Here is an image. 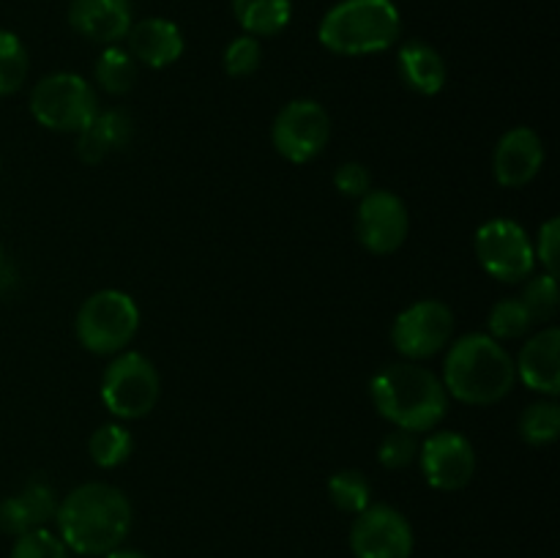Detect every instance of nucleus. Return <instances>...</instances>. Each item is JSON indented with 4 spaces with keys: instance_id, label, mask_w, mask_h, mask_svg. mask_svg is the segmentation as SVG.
<instances>
[{
    "instance_id": "obj_29",
    "label": "nucleus",
    "mask_w": 560,
    "mask_h": 558,
    "mask_svg": "<svg viewBox=\"0 0 560 558\" xmlns=\"http://www.w3.org/2000/svg\"><path fill=\"white\" fill-rule=\"evenodd\" d=\"M419 457V441H416V432L397 430L394 427L386 438L377 446V463L388 470H402L408 465L416 463Z\"/></svg>"
},
{
    "instance_id": "obj_1",
    "label": "nucleus",
    "mask_w": 560,
    "mask_h": 558,
    "mask_svg": "<svg viewBox=\"0 0 560 558\" xmlns=\"http://www.w3.org/2000/svg\"><path fill=\"white\" fill-rule=\"evenodd\" d=\"M131 503L124 490L107 481H85L58 503V536L71 553L107 556L124 545L131 531Z\"/></svg>"
},
{
    "instance_id": "obj_13",
    "label": "nucleus",
    "mask_w": 560,
    "mask_h": 558,
    "mask_svg": "<svg viewBox=\"0 0 560 558\" xmlns=\"http://www.w3.org/2000/svg\"><path fill=\"white\" fill-rule=\"evenodd\" d=\"M419 465L427 485L441 492H457L474 481L476 452L474 443L452 430L432 432L419 446Z\"/></svg>"
},
{
    "instance_id": "obj_5",
    "label": "nucleus",
    "mask_w": 560,
    "mask_h": 558,
    "mask_svg": "<svg viewBox=\"0 0 560 558\" xmlns=\"http://www.w3.org/2000/svg\"><path fill=\"white\" fill-rule=\"evenodd\" d=\"M140 328V310L124 290H98L82 301L74 332L85 350L96 356H118Z\"/></svg>"
},
{
    "instance_id": "obj_26",
    "label": "nucleus",
    "mask_w": 560,
    "mask_h": 558,
    "mask_svg": "<svg viewBox=\"0 0 560 558\" xmlns=\"http://www.w3.org/2000/svg\"><path fill=\"white\" fill-rule=\"evenodd\" d=\"M31 71L25 44L20 36L9 31H0V96H11L20 91Z\"/></svg>"
},
{
    "instance_id": "obj_11",
    "label": "nucleus",
    "mask_w": 560,
    "mask_h": 558,
    "mask_svg": "<svg viewBox=\"0 0 560 558\" xmlns=\"http://www.w3.org/2000/svg\"><path fill=\"white\" fill-rule=\"evenodd\" d=\"M413 545V525L399 509L370 503L355 514L350 528V550L355 558H410Z\"/></svg>"
},
{
    "instance_id": "obj_4",
    "label": "nucleus",
    "mask_w": 560,
    "mask_h": 558,
    "mask_svg": "<svg viewBox=\"0 0 560 558\" xmlns=\"http://www.w3.org/2000/svg\"><path fill=\"white\" fill-rule=\"evenodd\" d=\"M402 16L392 0H342L331 5L317 27V38L334 55L359 58L394 47Z\"/></svg>"
},
{
    "instance_id": "obj_23",
    "label": "nucleus",
    "mask_w": 560,
    "mask_h": 558,
    "mask_svg": "<svg viewBox=\"0 0 560 558\" xmlns=\"http://www.w3.org/2000/svg\"><path fill=\"white\" fill-rule=\"evenodd\" d=\"M131 452H135V438L118 421H109V425L93 430L91 441H88V454L98 468H118L131 457Z\"/></svg>"
},
{
    "instance_id": "obj_9",
    "label": "nucleus",
    "mask_w": 560,
    "mask_h": 558,
    "mask_svg": "<svg viewBox=\"0 0 560 558\" xmlns=\"http://www.w3.org/2000/svg\"><path fill=\"white\" fill-rule=\"evenodd\" d=\"M331 140L328 109L315 98H293L277 113L271 126V142L290 164H310L320 156Z\"/></svg>"
},
{
    "instance_id": "obj_16",
    "label": "nucleus",
    "mask_w": 560,
    "mask_h": 558,
    "mask_svg": "<svg viewBox=\"0 0 560 558\" xmlns=\"http://www.w3.org/2000/svg\"><path fill=\"white\" fill-rule=\"evenodd\" d=\"M69 25L96 44H118L131 27L129 0H71Z\"/></svg>"
},
{
    "instance_id": "obj_32",
    "label": "nucleus",
    "mask_w": 560,
    "mask_h": 558,
    "mask_svg": "<svg viewBox=\"0 0 560 558\" xmlns=\"http://www.w3.org/2000/svg\"><path fill=\"white\" fill-rule=\"evenodd\" d=\"M334 186H337L339 195L350 197V200H361L366 191L372 189L370 170L361 162H345L334 170Z\"/></svg>"
},
{
    "instance_id": "obj_34",
    "label": "nucleus",
    "mask_w": 560,
    "mask_h": 558,
    "mask_svg": "<svg viewBox=\"0 0 560 558\" xmlns=\"http://www.w3.org/2000/svg\"><path fill=\"white\" fill-rule=\"evenodd\" d=\"M104 558H148V556L140 550H129V547H115V550L107 553Z\"/></svg>"
},
{
    "instance_id": "obj_18",
    "label": "nucleus",
    "mask_w": 560,
    "mask_h": 558,
    "mask_svg": "<svg viewBox=\"0 0 560 558\" xmlns=\"http://www.w3.org/2000/svg\"><path fill=\"white\" fill-rule=\"evenodd\" d=\"M58 512V498L52 487L42 479H33L16 496L0 501V531L11 536H22L27 531L44 528Z\"/></svg>"
},
{
    "instance_id": "obj_21",
    "label": "nucleus",
    "mask_w": 560,
    "mask_h": 558,
    "mask_svg": "<svg viewBox=\"0 0 560 558\" xmlns=\"http://www.w3.org/2000/svg\"><path fill=\"white\" fill-rule=\"evenodd\" d=\"M233 14L246 36L266 38L277 36L288 27L293 5L290 0H233Z\"/></svg>"
},
{
    "instance_id": "obj_15",
    "label": "nucleus",
    "mask_w": 560,
    "mask_h": 558,
    "mask_svg": "<svg viewBox=\"0 0 560 558\" xmlns=\"http://www.w3.org/2000/svg\"><path fill=\"white\" fill-rule=\"evenodd\" d=\"M517 377L545 397H558L560 394V332L558 326L541 328L539 334L528 339L520 350Z\"/></svg>"
},
{
    "instance_id": "obj_14",
    "label": "nucleus",
    "mask_w": 560,
    "mask_h": 558,
    "mask_svg": "<svg viewBox=\"0 0 560 558\" xmlns=\"http://www.w3.org/2000/svg\"><path fill=\"white\" fill-rule=\"evenodd\" d=\"M545 167V142L530 126H514L498 140L492 153V173L506 189L528 186Z\"/></svg>"
},
{
    "instance_id": "obj_10",
    "label": "nucleus",
    "mask_w": 560,
    "mask_h": 558,
    "mask_svg": "<svg viewBox=\"0 0 560 558\" xmlns=\"http://www.w3.org/2000/svg\"><path fill=\"white\" fill-rule=\"evenodd\" d=\"M454 334L452 306L438 299H424L410 304L394 317L392 345L408 361H424L448 348Z\"/></svg>"
},
{
    "instance_id": "obj_30",
    "label": "nucleus",
    "mask_w": 560,
    "mask_h": 558,
    "mask_svg": "<svg viewBox=\"0 0 560 558\" xmlns=\"http://www.w3.org/2000/svg\"><path fill=\"white\" fill-rule=\"evenodd\" d=\"M262 47L255 36H238L224 47L222 66L230 77H249L260 69Z\"/></svg>"
},
{
    "instance_id": "obj_27",
    "label": "nucleus",
    "mask_w": 560,
    "mask_h": 558,
    "mask_svg": "<svg viewBox=\"0 0 560 558\" xmlns=\"http://www.w3.org/2000/svg\"><path fill=\"white\" fill-rule=\"evenodd\" d=\"M523 306L528 310L534 323H550L558 315V279L556 274H530L525 279L523 295H520Z\"/></svg>"
},
{
    "instance_id": "obj_6",
    "label": "nucleus",
    "mask_w": 560,
    "mask_h": 558,
    "mask_svg": "<svg viewBox=\"0 0 560 558\" xmlns=\"http://www.w3.org/2000/svg\"><path fill=\"white\" fill-rule=\"evenodd\" d=\"M98 109L102 107L91 82L71 71L42 77L31 91V115L36 124L60 135H80Z\"/></svg>"
},
{
    "instance_id": "obj_3",
    "label": "nucleus",
    "mask_w": 560,
    "mask_h": 558,
    "mask_svg": "<svg viewBox=\"0 0 560 558\" xmlns=\"http://www.w3.org/2000/svg\"><path fill=\"white\" fill-rule=\"evenodd\" d=\"M441 381L448 397L459 403L495 405L517 383V367L512 353L490 334H465L448 348Z\"/></svg>"
},
{
    "instance_id": "obj_7",
    "label": "nucleus",
    "mask_w": 560,
    "mask_h": 558,
    "mask_svg": "<svg viewBox=\"0 0 560 558\" xmlns=\"http://www.w3.org/2000/svg\"><path fill=\"white\" fill-rule=\"evenodd\" d=\"M159 388L153 361L137 350H120L102 375V403L115 419L135 421L156 408Z\"/></svg>"
},
{
    "instance_id": "obj_20",
    "label": "nucleus",
    "mask_w": 560,
    "mask_h": 558,
    "mask_svg": "<svg viewBox=\"0 0 560 558\" xmlns=\"http://www.w3.org/2000/svg\"><path fill=\"white\" fill-rule=\"evenodd\" d=\"M397 69L405 85L413 93H419V96H435V93H441L446 88V60H443V55L435 47H430L427 42H419V38L405 42L399 47Z\"/></svg>"
},
{
    "instance_id": "obj_12",
    "label": "nucleus",
    "mask_w": 560,
    "mask_h": 558,
    "mask_svg": "<svg viewBox=\"0 0 560 558\" xmlns=\"http://www.w3.org/2000/svg\"><path fill=\"white\" fill-rule=\"evenodd\" d=\"M410 230L408 206L388 189H370L359 200L355 235L372 255H394L405 244Z\"/></svg>"
},
{
    "instance_id": "obj_17",
    "label": "nucleus",
    "mask_w": 560,
    "mask_h": 558,
    "mask_svg": "<svg viewBox=\"0 0 560 558\" xmlns=\"http://www.w3.org/2000/svg\"><path fill=\"white\" fill-rule=\"evenodd\" d=\"M126 42H129L131 58L148 69H167L184 55V33L175 22L162 20V16L131 22Z\"/></svg>"
},
{
    "instance_id": "obj_25",
    "label": "nucleus",
    "mask_w": 560,
    "mask_h": 558,
    "mask_svg": "<svg viewBox=\"0 0 560 558\" xmlns=\"http://www.w3.org/2000/svg\"><path fill=\"white\" fill-rule=\"evenodd\" d=\"M328 498L339 512L359 514L372 503V485L361 470H337L328 479Z\"/></svg>"
},
{
    "instance_id": "obj_33",
    "label": "nucleus",
    "mask_w": 560,
    "mask_h": 558,
    "mask_svg": "<svg viewBox=\"0 0 560 558\" xmlns=\"http://www.w3.org/2000/svg\"><path fill=\"white\" fill-rule=\"evenodd\" d=\"M558 249H560V219H547L539 228V239L534 244L536 266L545 268V274H556L558 277Z\"/></svg>"
},
{
    "instance_id": "obj_19",
    "label": "nucleus",
    "mask_w": 560,
    "mask_h": 558,
    "mask_svg": "<svg viewBox=\"0 0 560 558\" xmlns=\"http://www.w3.org/2000/svg\"><path fill=\"white\" fill-rule=\"evenodd\" d=\"M135 120L124 109H98L96 118L77 135V156L85 164H102L113 153L129 148Z\"/></svg>"
},
{
    "instance_id": "obj_28",
    "label": "nucleus",
    "mask_w": 560,
    "mask_h": 558,
    "mask_svg": "<svg viewBox=\"0 0 560 558\" xmlns=\"http://www.w3.org/2000/svg\"><path fill=\"white\" fill-rule=\"evenodd\" d=\"M490 337L498 339V342H506V339H520L530 332L534 321H530L528 310L523 306L520 299H503L498 301L490 310Z\"/></svg>"
},
{
    "instance_id": "obj_35",
    "label": "nucleus",
    "mask_w": 560,
    "mask_h": 558,
    "mask_svg": "<svg viewBox=\"0 0 560 558\" xmlns=\"http://www.w3.org/2000/svg\"><path fill=\"white\" fill-rule=\"evenodd\" d=\"M0 266H3V246H0Z\"/></svg>"
},
{
    "instance_id": "obj_2",
    "label": "nucleus",
    "mask_w": 560,
    "mask_h": 558,
    "mask_svg": "<svg viewBox=\"0 0 560 558\" xmlns=\"http://www.w3.org/2000/svg\"><path fill=\"white\" fill-rule=\"evenodd\" d=\"M370 397L377 414L397 430L430 432L446 419L448 394L441 377L416 361L388 364L372 377Z\"/></svg>"
},
{
    "instance_id": "obj_22",
    "label": "nucleus",
    "mask_w": 560,
    "mask_h": 558,
    "mask_svg": "<svg viewBox=\"0 0 560 558\" xmlns=\"http://www.w3.org/2000/svg\"><path fill=\"white\" fill-rule=\"evenodd\" d=\"M93 74H96V85L104 93H109V96H124L137 82V60L131 58L129 49L118 47V44H109L98 55Z\"/></svg>"
},
{
    "instance_id": "obj_24",
    "label": "nucleus",
    "mask_w": 560,
    "mask_h": 558,
    "mask_svg": "<svg viewBox=\"0 0 560 558\" xmlns=\"http://www.w3.org/2000/svg\"><path fill=\"white\" fill-rule=\"evenodd\" d=\"M520 435L530 446H550L560 435V405L556 397L528 405L520 416Z\"/></svg>"
},
{
    "instance_id": "obj_31",
    "label": "nucleus",
    "mask_w": 560,
    "mask_h": 558,
    "mask_svg": "<svg viewBox=\"0 0 560 558\" xmlns=\"http://www.w3.org/2000/svg\"><path fill=\"white\" fill-rule=\"evenodd\" d=\"M11 558H69V547L52 531L36 528L16 536L14 547H11Z\"/></svg>"
},
{
    "instance_id": "obj_8",
    "label": "nucleus",
    "mask_w": 560,
    "mask_h": 558,
    "mask_svg": "<svg viewBox=\"0 0 560 558\" xmlns=\"http://www.w3.org/2000/svg\"><path fill=\"white\" fill-rule=\"evenodd\" d=\"M474 249L481 268L498 282L520 284L536 271L534 241L512 219L498 217L481 224L474 235Z\"/></svg>"
}]
</instances>
